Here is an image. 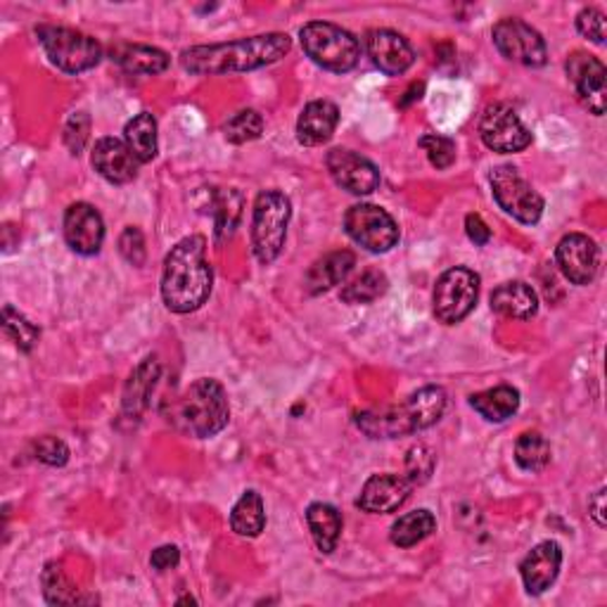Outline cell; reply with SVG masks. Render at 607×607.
Masks as SVG:
<instances>
[{"mask_svg": "<svg viewBox=\"0 0 607 607\" xmlns=\"http://www.w3.org/2000/svg\"><path fill=\"white\" fill-rule=\"evenodd\" d=\"M112 62H117L119 67L128 74H143V76H157L169 70V55L153 45L140 43H114L109 51Z\"/></svg>", "mask_w": 607, "mask_h": 607, "instance_id": "obj_23", "label": "cell"}, {"mask_svg": "<svg viewBox=\"0 0 607 607\" xmlns=\"http://www.w3.org/2000/svg\"><path fill=\"white\" fill-rule=\"evenodd\" d=\"M588 513H590V517L596 520L598 527L603 530L605 527V489L596 491L594 499L588 501Z\"/></svg>", "mask_w": 607, "mask_h": 607, "instance_id": "obj_45", "label": "cell"}, {"mask_svg": "<svg viewBox=\"0 0 607 607\" xmlns=\"http://www.w3.org/2000/svg\"><path fill=\"white\" fill-rule=\"evenodd\" d=\"M214 285V273L207 261L205 236L180 240L164 259L161 300L174 314H192L202 308Z\"/></svg>", "mask_w": 607, "mask_h": 607, "instance_id": "obj_2", "label": "cell"}, {"mask_svg": "<svg viewBox=\"0 0 607 607\" xmlns=\"http://www.w3.org/2000/svg\"><path fill=\"white\" fill-rule=\"evenodd\" d=\"M91 164L93 169L101 174L105 180L114 186H126L138 176V167L140 161L136 159V155L128 150V145L119 138H101L93 147L91 155Z\"/></svg>", "mask_w": 607, "mask_h": 607, "instance_id": "obj_20", "label": "cell"}, {"mask_svg": "<svg viewBox=\"0 0 607 607\" xmlns=\"http://www.w3.org/2000/svg\"><path fill=\"white\" fill-rule=\"evenodd\" d=\"M565 70H567V76L572 81L574 91H577L579 101L588 107V112H594L596 117H603L605 93H607L605 64L596 55L577 51L569 55Z\"/></svg>", "mask_w": 607, "mask_h": 607, "instance_id": "obj_15", "label": "cell"}, {"mask_svg": "<svg viewBox=\"0 0 607 607\" xmlns=\"http://www.w3.org/2000/svg\"><path fill=\"white\" fill-rule=\"evenodd\" d=\"M3 327H6V333L14 339V344H18V347L22 352L34 349L39 337H41L39 327L34 323H31L24 314H20L18 308H12L10 304L3 308Z\"/></svg>", "mask_w": 607, "mask_h": 607, "instance_id": "obj_36", "label": "cell"}, {"mask_svg": "<svg viewBox=\"0 0 607 607\" xmlns=\"http://www.w3.org/2000/svg\"><path fill=\"white\" fill-rule=\"evenodd\" d=\"M496 51L522 67H544L548 62V48L544 36L538 34L534 27L522 22L517 18H505L496 22L491 31Z\"/></svg>", "mask_w": 607, "mask_h": 607, "instance_id": "obj_11", "label": "cell"}, {"mask_svg": "<svg viewBox=\"0 0 607 607\" xmlns=\"http://www.w3.org/2000/svg\"><path fill=\"white\" fill-rule=\"evenodd\" d=\"M124 143L128 145V150L136 155L140 164H147L157 157V150H159L157 119L150 112H140L126 124Z\"/></svg>", "mask_w": 607, "mask_h": 607, "instance_id": "obj_29", "label": "cell"}, {"mask_svg": "<svg viewBox=\"0 0 607 607\" xmlns=\"http://www.w3.org/2000/svg\"><path fill=\"white\" fill-rule=\"evenodd\" d=\"M482 143L499 155H515L532 145V130L522 124L517 112L507 103L489 105L480 119Z\"/></svg>", "mask_w": 607, "mask_h": 607, "instance_id": "obj_12", "label": "cell"}, {"mask_svg": "<svg viewBox=\"0 0 607 607\" xmlns=\"http://www.w3.org/2000/svg\"><path fill=\"white\" fill-rule=\"evenodd\" d=\"M515 461L522 470L541 472L551 463V441L541 432H522L515 441Z\"/></svg>", "mask_w": 607, "mask_h": 607, "instance_id": "obj_33", "label": "cell"}, {"mask_svg": "<svg viewBox=\"0 0 607 607\" xmlns=\"http://www.w3.org/2000/svg\"><path fill=\"white\" fill-rule=\"evenodd\" d=\"M306 522L318 551L325 555L333 553L342 534V515L337 507L331 503H311L306 507Z\"/></svg>", "mask_w": 607, "mask_h": 607, "instance_id": "obj_28", "label": "cell"}, {"mask_svg": "<svg viewBox=\"0 0 607 607\" xmlns=\"http://www.w3.org/2000/svg\"><path fill=\"white\" fill-rule=\"evenodd\" d=\"M344 231L373 254H385L397 248L399 226L389 211L377 205H354L344 214Z\"/></svg>", "mask_w": 607, "mask_h": 607, "instance_id": "obj_10", "label": "cell"}, {"mask_svg": "<svg viewBox=\"0 0 607 607\" xmlns=\"http://www.w3.org/2000/svg\"><path fill=\"white\" fill-rule=\"evenodd\" d=\"M261 134H264V117L257 109H242L223 124V136L233 145L252 143L261 138Z\"/></svg>", "mask_w": 607, "mask_h": 607, "instance_id": "obj_35", "label": "cell"}, {"mask_svg": "<svg viewBox=\"0 0 607 607\" xmlns=\"http://www.w3.org/2000/svg\"><path fill=\"white\" fill-rule=\"evenodd\" d=\"M447 391L441 387H422L406 401L370 408L356 416V428L370 439H397L422 432L444 418Z\"/></svg>", "mask_w": 607, "mask_h": 607, "instance_id": "obj_3", "label": "cell"}, {"mask_svg": "<svg viewBox=\"0 0 607 607\" xmlns=\"http://www.w3.org/2000/svg\"><path fill=\"white\" fill-rule=\"evenodd\" d=\"M339 124V109L331 101L308 103L297 119V140L306 147L323 145L333 138Z\"/></svg>", "mask_w": 607, "mask_h": 607, "instance_id": "obj_22", "label": "cell"}, {"mask_svg": "<svg viewBox=\"0 0 607 607\" xmlns=\"http://www.w3.org/2000/svg\"><path fill=\"white\" fill-rule=\"evenodd\" d=\"M491 195L496 205L524 226H534L544 217V197H541L527 178H524L511 164L496 167L489 176Z\"/></svg>", "mask_w": 607, "mask_h": 607, "instance_id": "obj_8", "label": "cell"}, {"mask_svg": "<svg viewBox=\"0 0 607 607\" xmlns=\"http://www.w3.org/2000/svg\"><path fill=\"white\" fill-rule=\"evenodd\" d=\"M470 406L486 422H505L513 418L520 408V391L511 385H499L494 389L478 391L470 397Z\"/></svg>", "mask_w": 607, "mask_h": 607, "instance_id": "obj_27", "label": "cell"}, {"mask_svg": "<svg viewBox=\"0 0 607 607\" xmlns=\"http://www.w3.org/2000/svg\"><path fill=\"white\" fill-rule=\"evenodd\" d=\"M557 269L572 285H590L596 281L600 269V250L598 244L584 233L565 236L555 248Z\"/></svg>", "mask_w": 607, "mask_h": 607, "instance_id": "obj_13", "label": "cell"}, {"mask_svg": "<svg viewBox=\"0 0 607 607\" xmlns=\"http://www.w3.org/2000/svg\"><path fill=\"white\" fill-rule=\"evenodd\" d=\"M64 240L72 252L81 257H93L101 252L105 240V221L93 205L74 202L64 211Z\"/></svg>", "mask_w": 607, "mask_h": 607, "instance_id": "obj_17", "label": "cell"}, {"mask_svg": "<svg viewBox=\"0 0 607 607\" xmlns=\"http://www.w3.org/2000/svg\"><path fill=\"white\" fill-rule=\"evenodd\" d=\"M161 373V364L157 356H147L143 358V364L134 370V375L128 377L126 389H124V401H122V418L126 420H140V416L147 411L150 406L153 391L157 387Z\"/></svg>", "mask_w": 607, "mask_h": 607, "instance_id": "obj_21", "label": "cell"}, {"mask_svg": "<svg viewBox=\"0 0 607 607\" xmlns=\"http://www.w3.org/2000/svg\"><path fill=\"white\" fill-rule=\"evenodd\" d=\"M207 211L214 217V233L217 240L223 242L233 238L238 226L242 221V209H244V197L236 188H209V202Z\"/></svg>", "mask_w": 607, "mask_h": 607, "instance_id": "obj_26", "label": "cell"}, {"mask_svg": "<svg viewBox=\"0 0 607 607\" xmlns=\"http://www.w3.org/2000/svg\"><path fill=\"white\" fill-rule=\"evenodd\" d=\"M300 41L304 53L316 62L318 67L347 74L360 60V43L352 31L331 22H308L300 31Z\"/></svg>", "mask_w": 607, "mask_h": 607, "instance_id": "obj_5", "label": "cell"}, {"mask_svg": "<svg viewBox=\"0 0 607 607\" xmlns=\"http://www.w3.org/2000/svg\"><path fill=\"white\" fill-rule=\"evenodd\" d=\"M563 567V548L555 541H541L520 563V577L530 596H541L555 584Z\"/></svg>", "mask_w": 607, "mask_h": 607, "instance_id": "obj_19", "label": "cell"}, {"mask_svg": "<svg viewBox=\"0 0 607 607\" xmlns=\"http://www.w3.org/2000/svg\"><path fill=\"white\" fill-rule=\"evenodd\" d=\"M435 465H437L435 451L430 447L418 444V447L408 449V453H406V472L404 474L414 482V486H420L432 478Z\"/></svg>", "mask_w": 607, "mask_h": 607, "instance_id": "obj_37", "label": "cell"}, {"mask_svg": "<svg viewBox=\"0 0 607 607\" xmlns=\"http://www.w3.org/2000/svg\"><path fill=\"white\" fill-rule=\"evenodd\" d=\"M292 48L287 34H259L250 39H238L228 43L192 45L180 53V67L195 76H219L254 72L283 60Z\"/></svg>", "mask_w": 607, "mask_h": 607, "instance_id": "obj_1", "label": "cell"}, {"mask_svg": "<svg viewBox=\"0 0 607 607\" xmlns=\"http://www.w3.org/2000/svg\"><path fill=\"white\" fill-rule=\"evenodd\" d=\"M178 563H180V551L176 546H159L150 557L153 569L159 574L178 567Z\"/></svg>", "mask_w": 607, "mask_h": 607, "instance_id": "obj_43", "label": "cell"}, {"mask_svg": "<svg viewBox=\"0 0 607 607\" xmlns=\"http://www.w3.org/2000/svg\"><path fill=\"white\" fill-rule=\"evenodd\" d=\"M354 266H356V257L349 250H337V252L325 254L306 271L304 287L308 294H323L347 281V275L354 271Z\"/></svg>", "mask_w": 607, "mask_h": 607, "instance_id": "obj_25", "label": "cell"}, {"mask_svg": "<svg viewBox=\"0 0 607 607\" xmlns=\"http://www.w3.org/2000/svg\"><path fill=\"white\" fill-rule=\"evenodd\" d=\"M41 586H43V596L51 605H74L81 603L76 588L67 579L60 563H48L43 574H41Z\"/></svg>", "mask_w": 607, "mask_h": 607, "instance_id": "obj_34", "label": "cell"}, {"mask_svg": "<svg viewBox=\"0 0 607 607\" xmlns=\"http://www.w3.org/2000/svg\"><path fill=\"white\" fill-rule=\"evenodd\" d=\"M231 527L236 534L254 538L266 527V505L259 491H244L231 511Z\"/></svg>", "mask_w": 607, "mask_h": 607, "instance_id": "obj_30", "label": "cell"}, {"mask_svg": "<svg viewBox=\"0 0 607 607\" xmlns=\"http://www.w3.org/2000/svg\"><path fill=\"white\" fill-rule=\"evenodd\" d=\"M478 297H480V275L465 266L449 269L447 273H441V278L435 285V294H432L435 316L444 325L461 323L463 318L470 316V311L474 308V304H478Z\"/></svg>", "mask_w": 607, "mask_h": 607, "instance_id": "obj_9", "label": "cell"}, {"mask_svg": "<svg viewBox=\"0 0 607 607\" xmlns=\"http://www.w3.org/2000/svg\"><path fill=\"white\" fill-rule=\"evenodd\" d=\"M36 36L48 60H51L57 70L67 74L88 72L97 67L103 60V45L93 36L81 34L76 29L43 24L36 29Z\"/></svg>", "mask_w": 607, "mask_h": 607, "instance_id": "obj_7", "label": "cell"}, {"mask_svg": "<svg viewBox=\"0 0 607 607\" xmlns=\"http://www.w3.org/2000/svg\"><path fill=\"white\" fill-rule=\"evenodd\" d=\"M414 482L406 474L383 472L373 474V478L360 489V496L356 499V507L370 515H387L399 511V507L408 501L414 491Z\"/></svg>", "mask_w": 607, "mask_h": 607, "instance_id": "obj_16", "label": "cell"}, {"mask_svg": "<svg viewBox=\"0 0 607 607\" xmlns=\"http://www.w3.org/2000/svg\"><path fill=\"white\" fill-rule=\"evenodd\" d=\"M364 45L370 62L387 76H399L411 70L416 62L411 43L391 29H370L364 39Z\"/></svg>", "mask_w": 607, "mask_h": 607, "instance_id": "obj_18", "label": "cell"}, {"mask_svg": "<svg viewBox=\"0 0 607 607\" xmlns=\"http://www.w3.org/2000/svg\"><path fill=\"white\" fill-rule=\"evenodd\" d=\"M174 418L178 428L195 439L217 437L231 420L223 385L214 377H200L180 397Z\"/></svg>", "mask_w": 607, "mask_h": 607, "instance_id": "obj_4", "label": "cell"}, {"mask_svg": "<svg viewBox=\"0 0 607 607\" xmlns=\"http://www.w3.org/2000/svg\"><path fill=\"white\" fill-rule=\"evenodd\" d=\"M491 311L503 318L513 321H530L538 311V297L532 285L513 281L503 283L494 292H491Z\"/></svg>", "mask_w": 607, "mask_h": 607, "instance_id": "obj_24", "label": "cell"}, {"mask_svg": "<svg viewBox=\"0 0 607 607\" xmlns=\"http://www.w3.org/2000/svg\"><path fill=\"white\" fill-rule=\"evenodd\" d=\"M34 456L45 465L60 468L70 461V447L64 444L62 439L48 435V437H41L34 441Z\"/></svg>", "mask_w": 607, "mask_h": 607, "instance_id": "obj_39", "label": "cell"}, {"mask_svg": "<svg viewBox=\"0 0 607 607\" xmlns=\"http://www.w3.org/2000/svg\"><path fill=\"white\" fill-rule=\"evenodd\" d=\"M91 136V117L86 112H79L70 119L67 128H64V143L72 150V155H81Z\"/></svg>", "mask_w": 607, "mask_h": 607, "instance_id": "obj_41", "label": "cell"}, {"mask_svg": "<svg viewBox=\"0 0 607 607\" xmlns=\"http://www.w3.org/2000/svg\"><path fill=\"white\" fill-rule=\"evenodd\" d=\"M325 167L335 184L352 195H370L380 188V171L375 164L347 147H335L327 153Z\"/></svg>", "mask_w": 607, "mask_h": 607, "instance_id": "obj_14", "label": "cell"}, {"mask_svg": "<svg viewBox=\"0 0 607 607\" xmlns=\"http://www.w3.org/2000/svg\"><path fill=\"white\" fill-rule=\"evenodd\" d=\"M292 217L290 197L281 190H264L257 195L252 214V252L261 264H273L281 257Z\"/></svg>", "mask_w": 607, "mask_h": 607, "instance_id": "obj_6", "label": "cell"}, {"mask_svg": "<svg viewBox=\"0 0 607 607\" xmlns=\"http://www.w3.org/2000/svg\"><path fill=\"white\" fill-rule=\"evenodd\" d=\"M119 252L130 266H143L145 264L147 250H145V238H143L140 228H136V226L124 228V233L119 236Z\"/></svg>", "mask_w": 607, "mask_h": 607, "instance_id": "obj_40", "label": "cell"}, {"mask_svg": "<svg viewBox=\"0 0 607 607\" xmlns=\"http://www.w3.org/2000/svg\"><path fill=\"white\" fill-rule=\"evenodd\" d=\"M387 290H389L387 275L377 269H368L358 278H354L352 283L344 285L339 297L344 304H354V306L356 304H373L375 300H380Z\"/></svg>", "mask_w": 607, "mask_h": 607, "instance_id": "obj_32", "label": "cell"}, {"mask_svg": "<svg viewBox=\"0 0 607 607\" xmlns=\"http://www.w3.org/2000/svg\"><path fill=\"white\" fill-rule=\"evenodd\" d=\"M577 31L590 43H605V14L596 8H584L577 14Z\"/></svg>", "mask_w": 607, "mask_h": 607, "instance_id": "obj_42", "label": "cell"}, {"mask_svg": "<svg viewBox=\"0 0 607 607\" xmlns=\"http://www.w3.org/2000/svg\"><path fill=\"white\" fill-rule=\"evenodd\" d=\"M465 233L474 244H478V248H484V244L491 240L489 226L484 223V219L480 214H468L465 217Z\"/></svg>", "mask_w": 607, "mask_h": 607, "instance_id": "obj_44", "label": "cell"}, {"mask_svg": "<svg viewBox=\"0 0 607 607\" xmlns=\"http://www.w3.org/2000/svg\"><path fill=\"white\" fill-rule=\"evenodd\" d=\"M418 145L425 150V155H428L430 164L435 169L444 171L449 169L451 164L456 161V143L447 136H437V134H430V136H422L418 140Z\"/></svg>", "mask_w": 607, "mask_h": 607, "instance_id": "obj_38", "label": "cell"}, {"mask_svg": "<svg viewBox=\"0 0 607 607\" xmlns=\"http://www.w3.org/2000/svg\"><path fill=\"white\" fill-rule=\"evenodd\" d=\"M435 532H437L435 515L430 511H425V507H420V511L406 513L397 522H394L389 538H391L394 546L414 548V546L420 544V541L432 536Z\"/></svg>", "mask_w": 607, "mask_h": 607, "instance_id": "obj_31", "label": "cell"}]
</instances>
